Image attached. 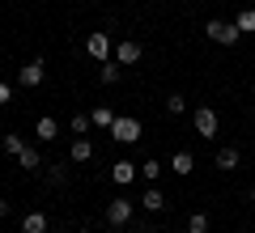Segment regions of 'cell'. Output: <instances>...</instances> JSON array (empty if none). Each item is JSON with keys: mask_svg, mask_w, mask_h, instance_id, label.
I'll use <instances>...</instances> for the list:
<instances>
[{"mask_svg": "<svg viewBox=\"0 0 255 233\" xmlns=\"http://www.w3.org/2000/svg\"><path fill=\"white\" fill-rule=\"evenodd\" d=\"M34 136H38V140H43V144H51L55 136H60V123H55L51 115H43V119H38V123H34Z\"/></svg>", "mask_w": 255, "mask_h": 233, "instance_id": "cell-12", "label": "cell"}, {"mask_svg": "<svg viewBox=\"0 0 255 233\" xmlns=\"http://www.w3.org/2000/svg\"><path fill=\"white\" fill-rule=\"evenodd\" d=\"M21 149H26V140H21V136H13V132L4 136V153H9V157H17Z\"/></svg>", "mask_w": 255, "mask_h": 233, "instance_id": "cell-23", "label": "cell"}, {"mask_svg": "<svg viewBox=\"0 0 255 233\" xmlns=\"http://www.w3.org/2000/svg\"><path fill=\"white\" fill-rule=\"evenodd\" d=\"M174 233H179V229H174Z\"/></svg>", "mask_w": 255, "mask_h": 233, "instance_id": "cell-28", "label": "cell"}, {"mask_svg": "<svg viewBox=\"0 0 255 233\" xmlns=\"http://www.w3.org/2000/svg\"><path fill=\"white\" fill-rule=\"evenodd\" d=\"M251 119H255V102H251Z\"/></svg>", "mask_w": 255, "mask_h": 233, "instance_id": "cell-27", "label": "cell"}, {"mask_svg": "<svg viewBox=\"0 0 255 233\" xmlns=\"http://www.w3.org/2000/svg\"><path fill=\"white\" fill-rule=\"evenodd\" d=\"M90 119H94V127H98V132H111V123H115V110H111V106H94Z\"/></svg>", "mask_w": 255, "mask_h": 233, "instance_id": "cell-16", "label": "cell"}, {"mask_svg": "<svg viewBox=\"0 0 255 233\" xmlns=\"http://www.w3.org/2000/svg\"><path fill=\"white\" fill-rule=\"evenodd\" d=\"M140 178H145V182L162 178V161H153V157H145V165H140Z\"/></svg>", "mask_w": 255, "mask_h": 233, "instance_id": "cell-19", "label": "cell"}, {"mask_svg": "<svg viewBox=\"0 0 255 233\" xmlns=\"http://www.w3.org/2000/svg\"><path fill=\"white\" fill-rule=\"evenodd\" d=\"M4 216H9V199H0V221H4Z\"/></svg>", "mask_w": 255, "mask_h": 233, "instance_id": "cell-25", "label": "cell"}, {"mask_svg": "<svg viewBox=\"0 0 255 233\" xmlns=\"http://www.w3.org/2000/svg\"><path fill=\"white\" fill-rule=\"evenodd\" d=\"M85 55H90V60H111V34H90L85 38Z\"/></svg>", "mask_w": 255, "mask_h": 233, "instance_id": "cell-7", "label": "cell"}, {"mask_svg": "<svg viewBox=\"0 0 255 233\" xmlns=\"http://www.w3.org/2000/svg\"><path fill=\"white\" fill-rule=\"evenodd\" d=\"M119 77H124V64H115V60H102V68H98V81H102V85H119Z\"/></svg>", "mask_w": 255, "mask_h": 233, "instance_id": "cell-13", "label": "cell"}, {"mask_svg": "<svg viewBox=\"0 0 255 233\" xmlns=\"http://www.w3.org/2000/svg\"><path fill=\"white\" fill-rule=\"evenodd\" d=\"M90 157H94V140H90V136H77L73 149H68V161H73V165H85Z\"/></svg>", "mask_w": 255, "mask_h": 233, "instance_id": "cell-8", "label": "cell"}, {"mask_svg": "<svg viewBox=\"0 0 255 233\" xmlns=\"http://www.w3.org/2000/svg\"><path fill=\"white\" fill-rule=\"evenodd\" d=\"M43 81H47V64H43V60H30V64H21V72H17V85H26V89H38Z\"/></svg>", "mask_w": 255, "mask_h": 233, "instance_id": "cell-5", "label": "cell"}, {"mask_svg": "<svg viewBox=\"0 0 255 233\" xmlns=\"http://www.w3.org/2000/svg\"><path fill=\"white\" fill-rule=\"evenodd\" d=\"M136 178H140V165H132V161L111 165V182H119V187H128V182H136Z\"/></svg>", "mask_w": 255, "mask_h": 233, "instance_id": "cell-9", "label": "cell"}, {"mask_svg": "<svg viewBox=\"0 0 255 233\" xmlns=\"http://www.w3.org/2000/svg\"><path fill=\"white\" fill-rule=\"evenodd\" d=\"M170 170L179 174V178H187V174L196 170V157H191L187 149H179V153H174V157H170Z\"/></svg>", "mask_w": 255, "mask_h": 233, "instance_id": "cell-11", "label": "cell"}, {"mask_svg": "<svg viewBox=\"0 0 255 233\" xmlns=\"http://www.w3.org/2000/svg\"><path fill=\"white\" fill-rule=\"evenodd\" d=\"M17 165H21V170H38V165H43V153H38L34 144H26V149L17 153Z\"/></svg>", "mask_w": 255, "mask_h": 233, "instance_id": "cell-15", "label": "cell"}, {"mask_svg": "<svg viewBox=\"0 0 255 233\" xmlns=\"http://www.w3.org/2000/svg\"><path fill=\"white\" fill-rule=\"evenodd\" d=\"M140 119L136 115H115V123H111V140H119V144H136L140 140Z\"/></svg>", "mask_w": 255, "mask_h": 233, "instance_id": "cell-1", "label": "cell"}, {"mask_svg": "<svg viewBox=\"0 0 255 233\" xmlns=\"http://www.w3.org/2000/svg\"><path fill=\"white\" fill-rule=\"evenodd\" d=\"M187 233H209V216H204V212H191L187 216Z\"/></svg>", "mask_w": 255, "mask_h": 233, "instance_id": "cell-21", "label": "cell"}, {"mask_svg": "<svg viewBox=\"0 0 255 233\" xmlns=\"http://www.w3.org/2000/svg\"><path fill=\"white\" fill-rule=\"evenodd\" d=\"M204 34H209L217 47H234L238 38H243V30H238L234 21H209V26H204Z\"/></svg>", "mask_w": 255, "mask_h": 233, "instance_id": "cell-4", "label": "cell"}, {"mask_svg": "<svg viewBox=\"0 0 255 233\" xmlns=\"http://www.w3.org/2000/svg\"><path fill=\"white\" fill-rule=\"evenodd\" d=\"M234 26L243 30V34H255V9H243V13L234 17Z\"/></svg>", "mask_w": 255, "mask_h": 233, "instance_id": "cell-18", "label": "cell"}, {"mask_svg": "<svg viewBox=\"0 0 255 233\" xmlns=\"http://www.w3.org/2000/svg\"><path fill=\"white\" fill-rule=\"evenodd\" d=\"M94 132V119L90 115H73V136H90Z\"/></svg>", "mask_w": 255, "mask_h": 233, "instance_id": "cell-22", "label": "cell"}, {"mask_svg": "<svg viewBox=\"0 0 255 233\" xmlns=\"http://www.w3.org/2000/svg\"><path fill=\"white\" fill-rule=\"evenodd\" d=\"M140 55H145V47H140L136 38H119V43H115V64H124V68L140 64Z\"/></svg>", "mask_w": 255, "mask_h": 233, "instance_id": "cell-6", "label": "cell"}, {"mask_svg": "<svg viewBox=\"0 0 255 233\" xmlns=\"http://www.w3.org/2000/svg\"><path fill=\"white\" fill-rule=\"evenodd\" d=\"M132 212H136V204L124 199V195H115V199L107 204V225H111V229H124V225L132 221Z\"/></svg>", "mask_w": 255, "mask_h": 233, "instance_id": "cell-3", "label": "cell"}, {"mask_svg": "<svg viewBox=\"0 0 255 233\" xmlns=\"http://www.w3.org/2000/svg\"><path fill=\"white\" fill-rule=\"evenodd\" d=\"M238 161H243V153H238V149H221L217 157H213V170L230 174V170H238Z\"/></svg>", "mask_w": 255, "mask_h": 233, "instance_id": "cell-10", "label": "cell"}, {"mask_svg": "<svg viewBox=\"0 0 255 233\" xmlns=\"http://www.w3.org/2000/svg\"><path fill=\"white\" fill-rule=\"evenodd\" d=\"M191 127H196L200 140H213L217 127H221V119H217V110H213V106H196V110H191Z\"/></svg>", "mask_w": 255, "mask_h": 233, "instance_id": "cell-2", "label": "cell"}, {"mask_svg": "<svg viewBox=\"0 0 255 233\" xmlns=\"http://www.w3.org/2000/svg\"><path fill=\"white\" fill-rule=\"evenodd\" d=\"M9 98H13V93H9V85L0 81V102H9Z\"/></svg>", "mask_w": 255, "mask_h": 233, "instance_id": "cell-24", "label": "cell"}, {"mask_svg": "<svg viewBox=\"0 0 255 233\" xmlns=\"http://www.w3.org/2000/svg\"><path fill=\"white\" fill-rule=\"evenodd\" d=\"M21 233H47V212H26L21 216Z\"/></svg>", "mask_w": 255, "mask_h": 233, "instance_id": "cell-14", "label": "cell"}, {"mask_svg": "<svg viewBox=\"0 0 255 233\" xmlns=\"http://www.w3.org/2000/svg\"><path fill=\"white\" fill-rule=\"evenodd\" d=\"M251 204H255V182H251Z\"/></svg>", "mask_w": 255, "mask_h": 233, "instance_id": "cell-26", "label": "cell"}, {"mask_svg": "<svg viewBox=\"0 0 255 233\" xmlns=\"http://www.w3.org/2000/svg\"><path fill=\"white\" fill-rule=\"evenodd\" d=\"M183 110H187V98H183V93H170V98H166V115H174V119H179Z\"/></svg>", "mask_w": 255, "mask_h": 233, "instance_id": "cell-20", "label": "cell"}, {"mask_svg": "<svg viewBox=\"0 0 255 233\" xmlns=\"http://www.w3.org/2000/svg\"><path fill=\"white\" fill-rule=\"evenodd\" d=\"M140 204H145V212H162V208H166V195H162V191H157V187H149Z\"/></svg>", "mask_w": 255, "mask_h": 233, "instance_id": "cell-17", "label": "cell"}]
</instances>
